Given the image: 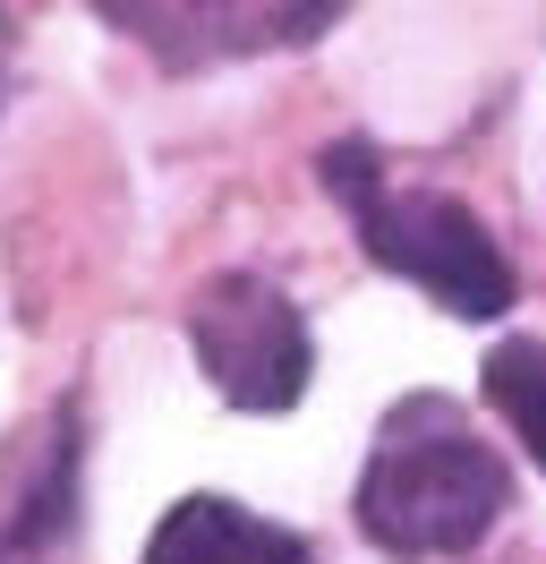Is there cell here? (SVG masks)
<instances>
[{"label":"cell","instance_id":"5b68a950","mask_svg":"<svg viewBox=\"0 0 546 564\" xmlns=\"http://www.w3.org/2000/svg\"><path fill=\"white\" fill-rule=\"evenodd\" d=\"M86 420H77V402H61L43 436L26 445L18 462V496H9V513H0V564H68L77 556V522H86Z\"/></svg>","mask_w":546,"mask_h":564},{"label":"cell","instance_id":"277c9868","mask_svg":"<svg viewBox=\"0 0 546 564\" xmlns=\"http://www.w3.org/2000/svg\"><path fill=\"white\" fill-rule=\"evenodd\" d=\"M95 9H102V26L129 35L145 61H163L171 77H197L214 61L299 52L350 0H95Z\"/></svg>","mask_w":546,"mask_h":564},{"label":"cell","instance_id":"3957f363","mask_svg":"<svg viewBox=\"0 0 546 564\" xmlns=\"http://www.w3.org/2000/svg\"><path fill=\"white\" fill-rule=\"evenodd\" d=\"M188 343H197L205 386L222 393L231 411H256V420L291 411L307 393V368H316L307 317L265 274H214L205 282L188 300Z\"/></svg>","mask_w":546,"mask_h":564},{"label":"cell","instance_id":"7a4b0ae2","mask_svg":"<svg viewBox=\"0 0 546 564\" xmlns=\"http://www.w3.org/2000/svg\"><path fill=\"white\" fill-rule=\"evenodd\" d=\"M325 188L341 197V214L359 223V240L384 274L418 282L436 308L452 317H504L512 308V257L487 240V223H478L461 197H436V188H393L384 180V154L368 138H334L325 145Z\"/></svg>","mask_w":546,"mask_h":564},{"label":"cell","instance_id":"6da1fadb","mask_svg":"<svg viewBox=\"0 0 546 564\" xmlns=\"http://www.w3.org/2000/svg\"><path fill=\"white\" fill-rule=\"evenodd\" d=\"M512 505L504 454L478 436L444 393L393 402L359 470V530L384 556H470Z\"/></svg>","mask_w":546,"mask_h":564},{"label":"cell","instance_id":"ba28073f","mask_svg":"<svg viewBox=\"0 0 546 564\" xmlns=\"http://www.w3.org/2000/svg\"><path fill=\"white\" fill-rule=\"evenodd\" d=\"M0 95H9V18H0Z\"/></svg>","mask_w":546,"mask_h":564},{"label":"cell","instance_id":"52a82bcc","mask_svg":"<svg viewBox=\"0 0 546 564\" xmlns=\"http://www.w3.org/2000/svg\"><path fill=\"white\" fill-rule=\"evenodd\" d=\"M487 402L521 436V454L546 470V343H495L487 351Z\"/></svg>","mask_w":546,"mask_h":564},{"label":"cell","instance_id":"8992f818","mask_svg":"<svg viewBox=\"0 0 546 564\" xmlns=\"http://www.w3.org/2000/svg\"><path fill=\"white\" fill-rule=\"evenodd\" d=\"M145 564H307V547L282 522H256L231 496H188L163 513Z\"/></svg>","mask_w":546,"mask_h":564}]
</instances>
